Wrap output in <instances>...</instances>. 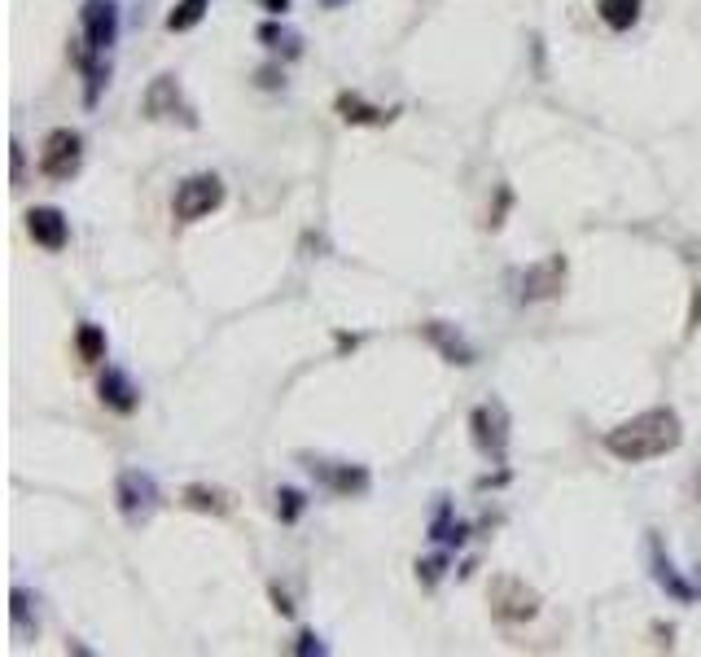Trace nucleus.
<instances>
[{
  "label": "nucleus",
  "instance_id": "1",
  "mask_svg": "<svg viewBox=\"0 0 701 657\" xmlns=\"http://www.w3.org/2000/svg\"><path fill=\"white\" fill-rule=\"evenodd\" d=\"M680 443H684V421L675 408H645L605 434V452L627 460V465H645V460L671 456Z\"/></svg>",
  "mask_w": 701,
  "mask_h": 657
},
{
  "label": "nucleus",
  "instance_id": "2",
  "mask_svg": "<svg viewBox=\"0 0 701 657\" xmlns=\"http://www.w3.org/2000/svg\"><path fill=\"white\" fill-rule=\"evenodd\" d=\"M224 206V180L215 176V171H198V176L180 180L176 184V198H171V215L180 219V224H198L211 211H220Z\"/></svg>",
  "mask_w": 701,
  "mask_h": 657
},
{
  "label": "nucleus",
  "instance_id": "3",
  "mask_svg": "<svg viewBox=\"0 0 701 657\" xmlns=\"http://www.w3.org/2000/svg\"><path fill=\"white\" fill-rule=\"evenodd\" d=\"M84 167V136L75 128H53L40 145V176L49 180H75Z\"/></svg>",
  "mask_w": 701,
  "mask_h": 657
},
{
  "label": "nucleus",
  "instance_id": "4",
  "mask_svg": "<svg viewBox=\"0 0 701 657\" xmlns=\"http://www.w3.org/2000/svg\"><path fill=\"white\" fill-rule=\"evenodd\" d=\"M141 114H145V119H154V123H185V128H198L193 106L185 101V92H180V79L176 75H158L154 84L145 88Z\"/></svg>",
  "mask_w": 701,
  "mask_h": 657
},
{
  "label": "nucleus",
  "instance_id": "5",
  "mask_svg": "<svg viewBox=\"0 0 701 657\" xmlns=\"http://www.w3.org/2000/svg\"><path fill=\"white\" fill-rule=\"evenodd\" d=\"M469 430H474V443L482 447V456L504 465V452H509V412H504V403L500 399L478 403L474 417H469Z\"/></svg>",
  "mask_w": 701,
  "mask_h": 657
},
{
  "label": "nucleus",
  "instance_id": "6",
  "mask_svg": "<svg viewBox=\"0 0 701 657\" xmlns=\"http://www.w3.org/2000/svg\"><path fill=\"white\" fill-rule=\"evenodd\" d=\"M114 500H119V513L128 517L132 526H141V522H149V513L158 509V487L149 474H141V469H123L119 482H114Z\"/></svg>",
  "mask_w": 701,
  "mask_h": 657
},
{
  "label": "nucleus",
  "instance_id": "7",
  "mask_svg": "<svg viewBox=\"0 0 701 657\" xmlns=\"http://www.w3.org/2000/svg\"><path fill=\"white\" fill-rule=\"evenodd\" d=\"M491 614L500 622H531L539 614V592L513 579V574H504V579L491 583Z\"/></svg>",
  "mask_w": 701,
  "mask_h": 657
},
{
  "label": "nucleus",
  "instance_id": "8",
  "mask_svg": "<svg viewBox=\"0 0 701 657\" xmlns=\"http://www.w3.org/2000/svg\"><path fill=\"white\" fill-rule=\"evenodd\" d=\"M79 31H84V44L93 53H110L119 44V5L114 0H84Z\"/></svg>",
  "mask_w": 701,
  "mask_h": 657
},
{
  "label": "nucleus",
  "instance_id": "9",
  "mask_svg": "<svg viewBox=\"0 0 701 657\" xmlns=\"http://www.w3.org/2000/svg\"><path fill=\"white\" fill-rule=\"evenodd\" d=\"M566 276H570V263L566 255H548L531 263V268L522 272V303H548V298H557L561 290H566Z\"/></svg>",
  "mask_w": 701,
  "mask_h": 657
},
{
  "label": "nucleus",
  "instance_id": "10",
  "mask_svg": "<svg viewBox=\"0 0 701 657\" xmlns=\"http://www.w3.org/2000/svg\"><path fill=\"white\" fill-rule=\"evenodd\" d=\"M27 237L36 241L40 250L57 255V250H66V241H71V219L57 211V206H31L27 211Z\"/></svg>",
  "mask_w": 701,
  "mask_h": 657
},
{
  "label": "nucleus",
  "instance_id": "11",
  "mask_svg": "<svg viewBox=\"0 0 701 657\" xmlns=\"http://www.w3.org/2000/svg\"><path fill=\"white\" fill-rule=\"evenodd\" d=\"M307 469H312V474L320 478V482H325V487L329 491H338V495H364V491H369V469H364V465H338V460H312V465H307Z\"/></svg>",
  "mask_w": 701,
  "mask_h": 657
},
{
  "label": "nucleus",
  "instance_id": "12",
  "mask_svg": "<svg viewBox=\"0 0 701 657\" xmlns=\"http://www.w3.org/2000/svg\"><path fill=\"white\" fill-rule=\"evenodd\" d=\"M97 395L110 412H119V417H132V412L141 408V390H136V382L123 373V368H106V373H101Z\"/></svg>",
  "mask_w": 701,
  "mask_h": 657
},
{
  "label": "nucleus",
  "instance_id": "13",
  "mask_svg": "<svg viewBox=\"0 0 701 657\" xmlns=\"http://www.w3.org/2000/svg\"><path fill=\"white\" fill-rule=\"evenodd\" d=\"M180 504L193 513H211V517H228L233 513V491H224V487H211V482H189L185 491H180Z\"/></svg>",
  "mask_w": 701,
  "mask_h": 657
},
{
  "label": "nucleus",
  "instance_id": "14",
  "mask_svg": "<svg viewBox=\"0 0 701 657\" xmlns=\"http://www.w3.org/2000/svg\"><path fill=\"white\" fill-rule=\"evenodd\" d=\"M653 579H658V587L666 596H671V601H680V605H688V601H697V592L701 587H693L688 579H680V570H675V561L666 557L662 552V544L658 539H653Z\"/></svg>",
  "mask_w": 701,
  "mask_h": 657
},
{
  "label": "nucleus",
  "instance_id": "15",
  "mask_svg": "<svg viewBox=\"0 0 701 657\" xmlns=\"http://www.w3.org/2000/svg\"><path fill=\"white\" fill-rule=\"evenodd\" d=\"M338 114H342V123H351V128H386V123L395 119V110L369 106L360 92H342V97H338Z\"/></svg>",
  "mask_w": 701,
  "mask_h": 657
},
{
  "label": "nucleus",
  "instance_id": "16",
  "mask_svg": "<svg viewBox=\"0 0 701 657\" xmlns=\"http://www.w3.org/2000/svg\"><path fill=\"white\" fill-rule=\"evenodd\" d=\"M421 333L434 342V347L443 351V360H447V364H461V368L474 364V347H469V342H465L452 325H443V320H430V325H421Z\"/></svg>",
  "mask_w": 701,
  "mask_h": 657
},
{
  "label": "nucleus",
  "instance_id": "17",
  "mask_svg": "<svg viewBox=\"0 0 701 657\" xmlns=\"http://www.w3.org/2000/svg\"><path fill=\"white\" fill-rule=\"evenodd\" d=\"M640 5L645 0H596V14H601L609 31H631L640 18Z\"/></svg>",
  "mask_w": 701,
  "mask_h": 657
},
{
  "label": "nucleus",
  "instance_id": "18",
  "mask_svg": "<svg viewBox=\"0 0 701 657\" xmlns=\"http://www.w3.org/2000/svg\"><path fill=\"white\" fill-rule=\"evenodd\" d=\"M75 351H79V360H84V364H101V360H106V329L88 325V320H84V325L75 329Z\"/></svg>",
  "mask_w": 701,
  "mask_h": 657
},
{
  "label": "nucleus",
  "instance_id": "19",
  "mask_svg": "<svg viewBox=\"0 0 701 657\" xmlns=\"http://www.w3.org/2000/svg\"><path fill=\"white\" fill-rule=\"evenodd\" d=\"M206 9H211V0H176V9L167 14V31H193L198 22L206 18Z\"/></svg>",
  "mask_w": 701,
  "mask_h": 657
},
{
  "label": "nucleus",
  "instance_id": "20",
  "mask_svg": "<svg viewBox=\"0 0 701 657\" xmlns=\"http://www.w3.org/2000/svg\"><path fill=\"white\" fill-rule=\"evenodd\" d=\"M303 509H307V495L303 491H294V487H281L277 491V517L285 526H294L298 517H303Z\"/></svg>",
  "mask_w": 701,
  "mask_h": 657
},
{
  "label": "nucleus",
  "instance_id": "21",
  "mask_svg": "<svg viewBox=\"0 0 701 657\" xmlns=\"http://www.w3.org/2000/svg\"><path fill=\"white\" fill-rule=\"evenodd\" d=\"M294 653H298V657H307V653H325V644H320L316 631H303V636H298V644H294Z\"/></svg>",
  "mask_w": 701,
  "mask_h": 657
},
{
  "label": "nucleus",
  "instance_id": "22",
  "mask_svg": "<svg viewBox=\"0 0 701 657\" xmlns=\"http://www.w3.org/2000/svg\"><path fill=\"white\" fill-rule=\"evenodd\" d=\"M443 570H447V557H434V561H421V566H417V574H421L425 583H439Z\"/></svg>",
  "mask_w": 701,
  "mask_h": 657
},
{
  "label": "nucleus",
  "instance_id": "23",
  "mask_svg": "<svg viewBox=\"0 0 701 657\" xmlns=\"http://www.w3.org/2000/svg\"><path fill=\"white\" fill-rule=\"evenodd\" d=\"M272 601H277V614L281 618H294V605H290V596H285L281 587H272Z\"/></svg>",
  "mask_w": 701,
  "mask_h": 657
},
{
  "label": "nucleus",
  "instance_id": "24",
  "mask_svg": "<svg viewBox=\"0 0 701 657\" xmlns=\"http://www.w3.org/2000/svg\"><path fill=\"white\" fill-rule=\"evenodd\" d=\"M259 84H263V88H277L281 79H277V71H272V66H268V71H259Z\"/></svg>",
  "mask_w": 701,
  "mask_h": 657
},
{
  "label": "nucleus",
  "instance_id": "25",
  "mask_svg": "<svg viewBox=\"0 0 701 657\" xmlns=\"http://www.w3.org/2000/svg\"><path fill=\"white\" fill-rule=\"evenodd\" d=\"M22 180V145L14 141V184Z\"/></svg>",
  "mask_w": 701,
  "mask_h": 657
},
{
  "label": "nucleus",
  "instance_id": "26",
  "mask_svg": "<svg viewBox=\"0 0 701 657\" xmlns=\"http://www.w3.org/2000/svg\"><path fill=\"white\" fill-rule=\"evenodd\" d=\"M263 5H268V14H285V9H290V0H263Z\"/></svg>",
  "mask_w": 701,
  "mask_h": 657
}]
</instances>
